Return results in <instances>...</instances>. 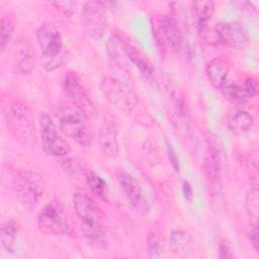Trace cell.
Masks as SVG:
<instances>
[{"instance_id": "obj_34", "label": "cell", "mask_w": 259, "mask_h": 259, "mask_svg": "<svg viewBox=\"0 0 259 259\" xmlns=\"http://www.w3.org/2000/svg\"><path fill=\"white\" fill-rule=\"evenodd\" d=\"M41 59H42L44 68L48 71H53L62 65V63L64 61V55L61 54L60 56L55 57V58H50V59L41 58Z\"/></svg>"}, {"instance_id": "obj_17", "label": "cell", "mask_w": 259, "mask_h": 259, "mask_svg": "<svg viewBox=\"0 0 259 259\" xmlns=\"http://www.w3.org/2000/svg\"><path fill=\"white\" fill-rule=\"evenodd\" d=\"M192 8L196 20V30L199 36L204 37L207 33L208 23L213 14L214 5L212 1L201 0L192 2Z\"/></svg>"}, {"instance_id": "obj_20", "label": "cell", "mask_w": 259, "mask_h": 259, "mask_svg": "<svg viewBox=\"0 0 259 259\" xmlns=\"http://www.w3.org/2000/svg\"><path fill=\"white\" fill-rule=\"evenodd\" d=\"M227 124L233 134L242 136L251 130L254 124V118L246 110H237L229 116Z\"/></svg>"}, {"instance_id": "obj_4", "label": "cell", "mask_w": 259, "mask_h": 259, "mask_svg": "<svg viewBox=\"0 0 259 259\" xmlns=\"http://www.w3.org/2000/svg\"><path fill=\"white\" fill-rule=\"evenodd\" d=\"M58 123L63 134L73 139L80 146L91 144L92 133L87 121V115L75 106L63 107L58 115Z\"/></svg>"}, {"instance_id": "obj_25", "label": "cell", "mask_w": 259, "mask_h": 259, "mask_svg": "<svg viewBox=\"0 0 259 259\" xmlns=\"http://www.w3.org/2000/svg\"><path fill=\"white\" fill-rule=\"evenodd\" d=\"M221 90L225 97L234 103H243L248 98L243 87L234 82H226Z\"/></svg>"}, {"instance_id": "obj_23", "label": "cell", "mask_w": 259, "mask_h": 259, "mask_svg": "<svg viewBox=\"0 0 259 259\" xmlns=\"http://www.w3.org/2000/svg\"><path fill=\"white\" fill-rule=\"evenodd\" d=\"M191 238L189 234L185 231H174L170 236V248L174 253L181 256L182 253L186 255V252L189 249Z\"/></svg>"}, {"instance_id": "obj_21", "label": "cell", "mask_w": 259, "mask_h": 259, "mask_svg": "<svg viewBox=\"0 0 259 259\" xmlns=\"http://www.w3.org/2000/svg\"><path fill=\"white\" fill-rule=\"evenodd\" d=\"M204 173L212 185L221 184V162L215 149H210L204 162Z\"/></svg>"}, {"instance_id": "obj_31", "label": "cell", "mask_w": 259, "mask_h": 259, "mask_svg": "<svg viewBox=\"0 0 259 259\" xmlns=\"http://www.w3.org/2000/svg\"><path fill=\"white\" fill-rule=\"evenodd\" d=\"M219 257L222 259L235 258L236 255L232 248L231 243L228 240H222L219 244Z\"/></svg>"}, {"instance_id": "obj_15", "label": "cell", "mask_w": 259, "mask_h": 259, "mask_svg": "<svg viewBox=\"0 0 259 259\" xmlns=\"http://www.w3.org/2000/svg\"><path fill=\"white\" fill-rule=\"evenodd\" d=\"M117 40L125 56L140 70L141 74L149 80H155V69L147 56L127 38L117 37Z\"/></svg>"}, {"instance_id": "obj_32", "label": "cell", "mask_w": 259, "mask_h": 259, "mask_svg": "<svg viewBox=\"0 0 259 259\" xmlns=\"http://www.w3.org/2000/svg\"><path fill=\"white\" fill-rule=\"evenodd\" d=\"M247 97H254L258 92V83L257 80L253 77H247L242 85Z\"/></svg>"}, {"instance_id": "obj_5", "label": "cell", "mask_w": 259, "mask_h": 259, "mask_svg": "<svg viewBox=\"0 0 259 259\" xmlns=\"http://www.w3.org/2000/svg\"><path fill=\"white\" fill-rule=\"evenodd\" d=\"M38 229L52 236L70 235L71 227L62 205L56 199L50 201L37 217Z\"/></svg>"}, {"instance_id": "obj_11", "label": "cell", "mask_w": 259, "mask_h": 259, "mask_svg": "<svg viewBox=\"0 0 259 259\" xmlns=\"http://www.w3.org/2000/svg\"><path fill=\"white\" fill-rule=\"evenodd\" d=\"M63 88L69 100L76 108L83 111L86 115L95 112V105L79 78L74 72H67L63 79Z\"/></svg>"}, {"instance_id": "obj_27", "label": "cell", "mask_w": 259, "mask_h": 259, "mask_svg": "<svg viewBox=\"0 0 259 259\" xmlns=\"http://www.w3.org/2000/svg\"><path fill=\"white\" fill-rule=\"evenodd\" d=\"M34 58L28 51H21L17 55V69L22 74L30 73L34 68Z\"/></svg>"}, {"instance_id": "obj_28", "label": "cell", "mask_w": 259, "mask_h": 259, "mask_svg": "<svg viewBox=\"0 0 259 259\" xmlns=\"http://www.w3.org/2000/svg\"><path fill=\"white\" fill-rule=\"evenodd\" d=\"M55 9L64 17H71L77 9L76 1H57L53 2Z\"/></svg>"}, {"instance_id": "obj_14", "label": "cell", "mask_w": 259, "mask_h": 259, "mask_svg": "<svg viewBox=\"0 0 259 259\" xmlns=\"http://www.w3.org/2000/svg\"><path fill=\"white\" fill-rule=\"evenodd\" d=\"M118 128L115 119L110 114H104L98 133V143L104 156L114 159L118 155Z\"/></svg>"}, {"instance_id": "obj_30", "label": "cell", "mask_w": 259, "mask_h": 259, "mask_svg": "<svg viewBox=\"0 0 259 259\" xmlns=\"http://www.w3.org/2000/svg\"><path fill=\"white\" fill-rule=\"evenodd\" d=\"M247 237L254 248V250L258 253L259 252V239H258V224L251 222L247 229Z\"/></svg>"}, {"instance_id": "obj_19", "label": "cell", "mask_w": 259, "mask_h": 259, "mask_svg": "<svg viewBox=\"0 0 259 259\" xmlns=\"http://www.w3.org/2000/svg\"><path fill=\"white\" fill-rule=\"evenodd\" d=\"M118 47L119 46L116 37L110 38L107 42V55H108L110 67L112 71H114V73L121 79L128 78L130 69H128L127 63L121 57Z\"/></svg>"}, {"instance_id": "obj_10", "label": "cell", "mask_w": 259, "mask_h": 259, "mask_svg": "<svg viewBox=\"0 0 259 259\" xmlns=\"http://www.w3.org/2000/svg\"><path fill=\"white\" fill-rule=\"evenodd\" d=\"M83 25L94 39L101 38L107 27L105 6L101 1H88L83 7Z\"/></svg>"}, {"instance_id": "obj_3", "label": "cell", "mask_w": 259, "mask_h": 259, "mask_svg": "<svg viewBox=\"0 0 259 259\" xmlns=\"http://www.w3.org/2000/svg\"><path fill=\"white\" fill-rule=\"evenodd\" d=\"M13 191L21 206L27 211L34 210L45 192L42 177L30 170L18 171L12 182Z\"/></svg>"}, {"instance_id": "obj_1", "label": "cell", "mask_w": 259, "mask_h": 259, "mask_svg": "<svg viewBox=\"0 0 259 259\" xmlns=\"http://www.w3.org/2000/svg\"><path fill=\"white\" fill-rule=\"evenodd\" d=\"M73 207L86 241L96 249H106L107 235L96 203L85 193L76 192L73 195Z\"/></svg>"}, {"instance_id": "obj_18", "label": "cell", "mask_w": 259, "mask_h": 259, "mask_svg": "<svg viewBox=\"0 0 259 259\" xmlns=\"http://www.w3.org/2000/svg\"><path fill=\"white\" fill-rule=\"evenodd\" d=\"M205 73L212 86L221 89L228 79L229 64L222 58H213L206 64Z\"/></svg>"}, {"instance_id": "obj_22", "label": "cell", "mask_w": 259, "mask_h": 259, "mask_svg": "<svg viewBox=\"0 0 259 259\" xmlns=\"http://www.w3.org/2000/svg\"><path fill=\"white\" fill-rule=\"evenodd\" d=\"M86 182L93 194L98 198L105 200L108 196V186L105 180H103L99 175L93 171H88L86 173Z\"/></svg>"}, {"instance_id": "obj_6", "label": "cell", "mask_w": 259, "mask_h": 259, "mask_svg": "<svg viewBox=\"0 0 259 259\" xmlns=\"http://www.w3.org/2000/svg\"><path fill=\"white\" fill-rule=\"evenodd\" d=\"M154 32L163 49L178 53L183 46V36L177 21L167 15H160L155 19Z\"/></svg>"}, {"instance_id": "obj_7", "label": "cell", "mask_w": 259, "mask_h": 259, "mask_svg": "<svg viewBox=\"0 0 259 259\" xmlns=\"http://www.w3.org/2000/svg\"><path fill=\"white\" fill-rule=\"evenodd\" d=\"M40 140L44 151L54 157H64L71 152L70 145L58 134L50 115L44 113L39 117Z\"/></svg>"}, {"instance_id": "obj_29", "label": "cell", "mask_w": 259, "mask_h": 259, "mask_svg": "<svg viewBox=\"0 0 259 259\" xmlns=\"http://www.w3.org/2000/svg\"><path fill=\"white\" fill-rule=\"evenodd\" d=\"M148 249H149V254L151 256H159L162 254L164 251V241L163 239L156 235L152 234L148 238Z\"/></svg>"}, {"instance_id": "obj_2", "label": "cell", "mask_w": 259, "mask_h": 259, "mask_svg": "<svg viewBox=\"0 0 259 259\" xmlns=\"http://www.w3.org/2000/svg\"><path fill=\"white\" fill-rule=\"evenodd\" d=\"M100 90L105 98L124 114L139 121H152L137 94L121 80L106 76L100 82Z\"/></svg>"}, {"instance_id": "obj_8", "label": "cell", "mask_w": 259, "mask_h": 259, "mask_svg": "<svg viewBox=\"0 0 259 259\" xmlns=\"http://www.w3.org/2000/svg\"><path fill=\"white\" fill-rule=\"evenodd\" d=\"M118 185L128 203L140 213L145 214L150 210V205L144 191L137 179L124 169L119 168L115 172Z\"/></svg>"}, {"instance_id": "obj_12", "label": "cell", "mask_w": 259, "mask_h": 259, "mask_svg": "<svg viewBox=\"0 0 259 259\" xmlns=\"http://www.w3.org/2000/svg\"><path fill=\"white\" fill-rule=\"evenodd\" d=\"M4 115L12 130L17 131L24 138H28L31 135L33 131L31 116L23 103L18 100L10 101L4 106Z\"/></svg>"}, {"instance_id": "obj_26", "label": "cell", "mask_w": 259, "mask_h": 259, "mask_svg": "<svg viewBox=\"0 0 259 259\" xmlns=\"http://www.w3.org/2000/svg\"><path fill=\"white\" fill-rule=\"evenodd\" d=\"M15 29L14 19L10 15H5L0 21V48L3 52L8 45Z\"/></svg>"}, {"instance_id": "obj_9", "label": "cell", "mask_w": 259, "mask_h": 259, "mask_svg": "<svg viewBox=\"0 0 259 259\" xmlns=\"http://www.w3.org/2000/svg\"><path fill=\"white\" fill-rule=\"evenodd\" d=\"M214 35L218 45L237 50H246L250 45V38L239 21L220 22L214 27Z\"/></svg>"}, {"instance_id": "obj_24", "label": "cell", "mask_w": 259, "mask_h": 259, "mask_svg": "<svg viewBox=\"0 0 259 259\" xmlns=\"http://www.w3.org/2000/svg\"><path fill=\"white\" fill-rule=\"evenodd\" d=\"M245 209L251 222L257 223L259 213V192L257 186L250 188L245 197Z\"/></svg>"}, {"instance_id": "obj_33", "label": "cell", "mask_w": 259, "mask_h": 259, "mask_svg": "<svg viewBox=\"0 0 259 259\" xmlns=\"http://www.w3.org/2000/svg\"><path fill=\"white\" fill-rule=\"evenodd\" d=\"M166 152H167V157L169 160V163L171 164V167L175 172H179L180 170V165H179V159L173 149V147L166 141Z\"/></svg>"}, {"instance_id": "obj_16", "label": "cell", "mask_w": 259, "mask_h": 259, "mask_svg": "<svg viewBox=\"0 0 259 259\" xmlns=\"http://www.w3.org/2000/svg\"><path fill=\"white\" fill-rule=\"evenodd\" d=\"M21 228L19 224L13 220H6L0 228V241L6 252L17 253L20 247Z\"/></svg>"}, {"instance_id": "obj_13", "label": "cell", "mask_w": 259, "mask_h": 259, "mask_svg": "<svg viewBox=\"0 0 259 259\" xmlns=\"http://www.w3.org/2000/svg\"><path fill=\"white\" fill-rule=\"evenodd\" d=\"M36 41L41 52V58L50 59L62 54L63 39L57 27L50 23L41 24L35 32Z\"/></svg>"}, {"instance_id": "obj_35", "label": "cell", "mask_w": 259, "mask_h": 259, "mask_svg": "<svg viewBox=\"0 0 259 259\" xmlns=\"http://www.w3.org/2000/svg\"><path fill=\"white\" fill-rule=\"evenodd\" d=\"M182 192H183V195H184L186 200L192 201V199H193V190H192V187H191V185L188 181L183 182Z\"/></svg>"}, {"instance_id": "obj_36", "label": "cell", "mask_w": 259, "mask_h": 259, "mask_svg": "<svg viewBox=\"0 0 259 259\" xmlns=\"http://www.w3.org/2000/svg\"><path fill=\"white\" fill-rule=\"evenodd\" d=\"M66 166H65V169L68 171V172H71L72 175H75V173L78 171V164L73 160V159H68L66 160Z\"/></svg>"}]
</instances>
